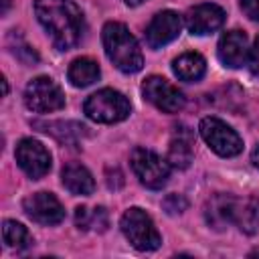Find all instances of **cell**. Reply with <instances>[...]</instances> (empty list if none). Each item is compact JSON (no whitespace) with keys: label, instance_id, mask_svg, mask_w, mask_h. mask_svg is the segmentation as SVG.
I'll list each match as a JSON object with an SVG mask.
<instances>
[{"label":"cell","instance_id":"1","mask_svg":"<svg viewBox=\"0 0 259 259\" xmlns=\"http://www.w3.org/2000/svg\"><path fill=\"white\" fill-rule=\"evenodd\" d=\"M34 12L59 51H69L79 45L85 20L73 0H34Z\"/></svg>","mask_w":259,"mask_h":259},{"label":"cell","instance_id":"2","mask_svg":"<svg viewBox=\"0 0 259 259\" xmlns=\"http://www.w3.org/2000/svg\"><path fill=\"white\" fill-rule=\"evenodd\" d=\"M107 59L123 73H138L144 65L142 49L136 36L121 22H107L101 32Z\"/></svg>","mask_w":259,"mask_h":259},{"label":"cell","instance_id":"3","mask_svg":"<svg viewBox=\"0 0 259 259\" xmlns=\"http://www.w3.org/2000/svg\"><path fill=\"white\" fill-rule=\"evenodd\" d=\"M83 111L89 119H93L97 123H117L130 115L132 105L123 93L105 87L87 97Z\"/></svg>","mask_w":259,"mask_h":259},{"label":"cell","instance_id":"4","mask_svg":"<svg viewBox=\"0 0 259 259\" xmlns=\"http://www.w3.org/2000/svg\"><path fill=\"white\" fill-rule=\"evenodd\" d=\"M121 233L125 235V239L130 241L132 247H136L138 251H154L160 247L162 237L158 233V229L154 227V221L150 219V214L138 206L127 208L121 214L119 221Z\"/></svg>","mask_w":259,"mask_h":259},{"label":"cell","instance_id":"5","mask_svg":"<svg viewBox=\"0 0 259 259\" xmlns=\"http://www.w3.org/2000/svg\"><path fill=\"white\" fill-rule=\"evenodd\" d=\"M198 132L206 142V146L223 158H233L243 150L241 136L219 117H204L198 125Z\"/></svg>","mask_w":259,"mask_h":259},{"label":"cell","instance_id":"6","mask_svg":"<svg viewBox=\"0 0 259 259\" xmlns=\"http://www.w3.org/2000/svg\"><path fill=\"white\" fill-rule=\"evenodd\" d=\"M132 168L138 176V180L152 188L158 190L162 188L168 178H170V162L164 160L162 156H158L156 152L148 150V148H136L132 152Z\"/></svg>","mask_w":259,"mask_h":259},{"label":"cell","instance_id":"7","mask_svg":"<svg viewBox=\"0 0 259 259\" xmlns=\"http://www.w3.org/2000/svg\"><path fill=\"white\" fill-rule=\"evenodd\" d=\"M24 103L34 113H49L65 107V95L51 77H34L26 85Z\"/></svg>","mask_w":259,"mask_h":259},{"label":"cell","instance_id":"8","mask_svg":"<svg viewBox=\"0 0 259 259\" xmlns=\"http://www.w3.org/2000/svg\"><path fill=\"white\" fill-rule=\"evenodd\" d=\"M144 97L164 113H178L184 107V95L164 77L152 75L142 85Z\"/></svg>","mask_w":259,"mask_h":259},{"label":"cell","instance_id":"9","mask_svg":"<svg viewBox=\"0 0 259 259\" xmlns=\"http://www.w3.org/2000/svg\"><path fill=\"white\" fill-rule=\"evenodd\" d=\"M14 156H16L18 166L22 168V172L26 176H30L32 180L42 178L51 170V154L38 140H32V138L20 140Z\"/></svg>","mask_w":259,"mask_h":259},{"label":"cell","instance_id":"10","mask_svg":"<svg viewBox=\"0 0 259 259\" xmlns=\"http://www.w3.org/2000/svg\"><path fill=\"white\" fill-rule=\"evenodd\" d=\"M24 212L38 225H59L65 219V208L53 192H34L22 202Z\"/></svg>","mask_w":259,"mask_h":259},{"label":"cell","instance_id":"11","mask_svg":"<svg viewBox=\"0 0 259 259\" xmlns=\"http://www.w3.org/2000/svg\"><path fill=\"white\" fill-rule=\"evenodd\" d=\"M182 30V18L178 16V12L174 10H162L158 12L148 28H146V42L152 49H160L168 42H172Z\"/></svg>","mask_w":259,"mask_h":259},{"label":"cell","instance_id":"12","mask_svg":"<svg viewBox=\"0 0 259 259\" xmlns=\"http://www.w3.org/2000/svg\"><path fill=\"white\" fill-rule=\"evenodd\" d=\"M186 28L192 32V34H210L214 30H219L225 22V10L217 4H196L194 8H190L186 12Z\"/></svg>","mask_w":259,"mask_h":259},{"label":"cell","instance_id":"13","mask_svg":"<svg viewBox=\"0 0 259 259\" xmlns=\"http://www.w3.org/2000/svg\"><path fill=\"white\" fill-rule=\"evenodd\" d=\"M219 59L225 67H243L249 59L247 34L243 30H227L219 40Z\"/></svg>","mask_w":259,"mask_h":259},{"label":"cell","instance_id":"14","mask_svg":"<svg viewBox=\"0 0 259 259\" xmlns=\"http://www.w3.org/2000/svg\"><path fill=\"white\" fill-rule=\"evenodd\" d=\"M235 210H237V198L231 194H212L204 204V219L206 225L214 231L227 229V225L235 223Z\"/></svg>","mask_w":259,"mask_h":259},{"label":"cell","instance_id":"15","mask_svg":"<svg viewBox=\"0 0 259 259\" xmlns=\"http://www.w3.org/2000/svg\"><path fill=\"white\" fill-rule=\"evenodd\" d=\"M192 158H194V136L186 125H180V127H176V132L170 140L168 162H170V166L184 170L190 166Z\"/></svg>","mask_w":259,"mask_h":259},{"label":"cell","instance_id":"16","mask_svg":"<svg viewBox=\"0 0 259 259\" xmlns=\"http://www.w3.org/2000/svg\"><path fill=\"white\" fill-rule=\"evenodd\" d=\"M61 180H63V186L71 192V194H79V196H87L95 190V180L91 176V172L81 166V164H67L61 172Z\"/></svg>","mask_w":259,"mask_h":259},{"label":"cell","instance_id":"17","mask_svg":"<svg viewBox=\"0 0 259 259\" xmlns=\"http://www.w3.org/2000/svg\"><path fill=\"white\" fill-rule=\"evenodd\" d=\"M172 69H174V75L180 81L192 83V81H198V79L204 77V73H206V61L198 53H182L178 59H174Z\"/></svg>","mask_w":259,"mask_h":259},{"label":"cell","instance_id":"18","mask_svg":"<svg viewBox=\"0 0 259 259\" xmlns=\"http://www.w3.org/2000/svg\"><path fill=\"white\" fill-rule=\"evenodd\" d=\"M99 65L89 57H79L69 65L67 77L75 87H87L99 79Z\"/></svg>","mask_w":259,"mask_h":259},{"label":"cell","instance_id":"19","mask_svg":"<svg viewBox=\"0 0 259 259\" xmlns=\"http://www.w3.org/2000/svg\"><path fill=\"white\" fill-rule=\"evenodd\" d=\"M235 223L247 235H255L259 231V198L249 196L245 200H237Z\"/></svg>","mask_w":259,"mask_h":259},{"label":"cell","instance_id":"20","mask_svg":"<svg viewBox=\"0 0 259 259\" xmlns=\"http://www.w3.org/2000/svg\"><path fill=\"white\" fill-rule=\"evenodd\" d=\"M75 225L81 231H105L109 225L107 210L103 206H77L75 208Z\"/></svg>","mask_w":259,"mask_h":259},{"label":"cell","instance_id":"21","mask_svg":"<svg viewBox=\"0 0 259 259\" xmlns=\"http://www.w3.org/2000/svg\"><path fill=\"white\" fill-rule=\"evenodd\" d=\"M2 237H4V243L6 247H12V249H26L30 247L32 243V237L28 233V229L16 221H4L2 225Z\"/></svg>","mask_w":259,"mask_h":259},{"label":"cell","instance_id":"22","mask_svg":"<svg viewBox=\"0 0 259 259\" xmlns=\"http://www.w3.org/2000/svg\"><path fill=\"white\" fill-rule=\"evenodd\" d=\"M188 202L182 194H168L164 200H162V208L168 212V214H180L182 210H186Z\"/></svg>","mask_w":259,"mask_h":259},{"label":"cell","instance_id":"23","mask_svg":"<svg viewBox=\"0 0 259 259\" xmlns=\"http://www.w3.org/2000/svg\"><path fill=\"white\" fill-rule=\"evenodd\" d=\"M247 63H249V69H251V73L259 77V36L255 38L253 47L249 49V59H247Z\"/></svg>","mask_w":259,"mask_h":259},{"label":"cell","instance_id":"24","mask_svg":"<svg viewBox=\"0 0 259 259\" xmlns=\"http://www.w3.org/2000/svg\"><path fill=\"white\" fill-rule=\"evenodd\" d=\"M241 8L251 20H259V0H241Z\"/></svg>","mask_w":259,"mask_h":259},{"label":"cell","instance_id":"25","mask_svg":"<svg viewBox=\"0 0 259 259\" xmlns=\"http://www.w3.org/2000/svg\"><path fill=\"white\" fill-rule=\"evenodd\" d=\"M251 162L259 168V144H257V146L253 148V152H251Z\"/></svg>","mask_w":259,"mask_h":259},{"label":"cell","instance_id":"26","mask_svg":"<svg viewBox=\"0 0 259 259\" xmlns=\"http://www.w3.org/2000/svg\"><path fill=\"white\" fill-rule=\"evenodd\" d=\"M127 6H140L142 2H146V0H123Z\"/></svg>","mask_w":259,"mask_h":259},{"label":"cell","instance_id":"27","mask_svg":"<svg viewBox=\"0 0 259 259\" xmlns=\"http://www.w3.org/2000/svg\"><path fill=\"white\" fill-rule=\"evenodd\" d=\"M8 2H10V0H4V6H2V12H6V10H8Z\"/></svg>","mask_w":259,"mask_h":259},{"label":"cell","instance_id":"28","mask_svg":"<svg viewBox=\"0 0 259 259\" xmlns=\"http://www.w3.org/2000/svg\"><path fill=\"white\" fill-rule=\"evenodd\" d=\"M251 255H259V251H253V253H251Z\"/></svg>","mask_w":259,"mask_h":259}]
</instances>
